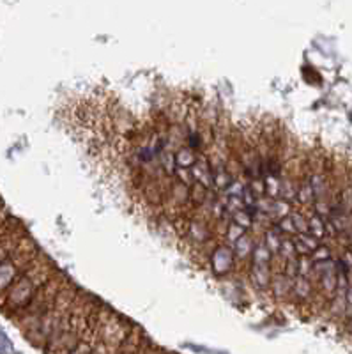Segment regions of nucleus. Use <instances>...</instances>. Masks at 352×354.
Returning a JSON list of instances; mask_svg holds the SVG:
<instances>
[{
  "label": "nucleus",
  "mask_w": 352,
  "mask_h": 354,
  "mask_svg": "<svg viewBox=\"0 0 352 354\" xmlns=\"http://www.w3.org/2000/svg\"><path fill=\"white\" fill-rule=\"evenodd\" d=\"M57 273L55 266L43 252H39L34 262L28 266L24 274L17 278V282L9 287L6 296L0 301V310L8 314L9 317H15L18 312L25 308L28 303L33 301L37 290L48 282L50 278Z\"/></svg>",
  "instance_id": "f257e3e1"
},
{
  "label": "nucleus",
  "mask_w": 352,
  "mask_h": 354,
  "mask_svg": "<svg viewBox=\"0 0 352 354\" xmlns=\"http://www.w3.org/2000/svg\"><path fill=\"white\" fill-rule=\"evenodd\" d=\"M101 303L94 299L93 296H89L87 292L80 290L76 301L71 306V314H69V321L66 324L64 331L57 338H53L48 346L44 347L46 354H71L78 344L84 340L87 335L89 328L93 324L94 315H96L98 308Z\"/></svg>",
  "instance_id": "f03ea898"
},
{
  "label": "nucleus",
  "mask_w": 352,
  "mask_h": 354,
  "mask_svg": "<svg viewBox=\"0 0 352 354\" xmlns=\"http://www.w3.org/2000/svg\"><path fill=\"white\" fill-rule=\"evenodd\" d=\"M68 282H69L68 278L57 271V273L50 278L48 282L44 283V286L37 290L36 296L33 298V301L28 303L21 312H18V314L12 317L25 335H27L28 331H33L34 328L37 326V322H39L41 319L44 317V314L52 308V305L55 303L59 292L64 289Z\"/></svg>",
  "instance_id": "7ed1b4c3"
},
{
  "label": "nucleus",
  "mask_w": 352,
  "mask_h": 354,
  "mask_svg": "<svg viewBox=\"0 0 352 354\" xmlns=\"http://www.w3.org/2000/svg\"><path fill=\"white\" fill-rule=\"evenodd\" d=\"M78 294H80V290L76 289L71 282L66 283L64 289L60 290L59 296H57L52 308H50L48 312L44 314V317L37 322V326L34 328L33 331H28L25 337H27L36 347L44 349L50 338H52V335L55 333L57 328L64 322L66 315L69 314L73 303H75L76 298H78Z\"/></svg>",
  "instance_id": "20e7f679"
},
{
  "label": "nucleus",
  "mask_w": 352,
  "mask_h": 354,
  "mask_svg": "<svg viewBox=\"0 0 352 354\" xmlns=\"http://www.w3.org/2000/svg\"><path fill=\"white\" fill-rule=\"evenodd\" d=\"M37 255H39V248H37L36 241L28 236L21 238V241L18 243L17 248L12 250L9 259H6L0 264V301L9 290V287L17 282L20 274H24V271L33 264Z\"/></svg>",
  "instance_id": "39448f33"
},
{
  "label": "nucleus",
  "mask_w": 352,
  "mask_h": 354,
  "mask_svg": "<svg viewBox=\"0 0 352 354\" xmlns=\"http://www.w3.org/2000/svg\"><path fill=\"white\" fill-rule=\"evenodd\" d=\"M209 266L212 268L216 277H227L236 270V255H234V248L228 243L221 241L216 246V250L212 252L211 259H209Z\"/></svg>",
  "instance_id": "423d86ee"
},
{
  "label": "nucleus",
  "mask_w": 352,
  "mask_h": 354,
  "mask_svg": "<svg viewBox=\"0 0 352 354\" xmlns=\"http://www.w3.org/2000/svg\"><path fill=\"white\" fill-rule=\"evenodd\" d=\"M232 248H234V255H236V268H239V266L244 264V268L250 270L253 250H255V238H253L250 232H246L243 238H239L236 243H234Z\"/></svg>",
  "instance_id": "0eeeda50"
},
{
  "label": "nucleus",
  "mask_w": 352,
  "mask_h": 354,
  "mask_svg": "<svg viewBox=\"0 0 352 354\" xmlns=\"http://www.w3.org/2000/svg\"><path fill=\"white\" fill-rule=\"evenodd\" d=\"M293 283H294L293 278H288L285 273H272L269 292H271L272 298L278 299V301L290 299V294H293Z\"/></svg>",
  "instance_id": "6e6552de"
},
{
  "label": "nucleus",
  "mask_w": 352,
  "mask_h": 354,
  "mask_svg": "<svg viewBox=\"0 0 352 354\" xmlns=\"http://www.w3.org/2000/svg\"><path fill=\"white\" fill-rule=\"evenodd\" d=\"M192 174L193 179L196 183H201L204 185L207 189H214V179H212V172H211V165H209V158L205 154H198L196 158L195 165L192 167Z\"/></svg>",
  "instance_id": "1a4fd4ad"
},
{
  "label": "nucleus",
  "mask_w": 352,
  "mask_h": 354,
  "mask_svg": "<svg viewBox=\"0 0 352 354\" xmlns=\"http://www.w3.org/2000/svg\"><path fill=\"white\" fill-rule=\"evenodd\" d=\"M313 292H315V289H313V283L310 282L308 278L299 277V274H297L296 280H294L293 283V294H290V299H294V301H301V303L310 301Z\"/></svg>",
  "instance_id": "9d476101"
},
{
  "label": "nucleus",
  "mask_w": 352,
  "mask_h": 354,
  "mask_svg": "<svg viewBox=\"0 0 352 354\" xmlns=\"http://www.w3.org/2000/svg\"><path fill=\"white\" fill-rule=\"evenodd\" d=\"M293 241L297 255H301V257H308L320 246L319 239L310 236V234H296V236H293Z\"/></svg>",
  "instance_id": "9b49d317"
},
{
  "label": "nucleus",
  "mask_w": 352,
  "mask_h": 354,
  "mask_svg": "<svg viewBox=\"0 0 352 354\" xmlns=\"http://www.w3.org/2000/svg\"><path fill=\"white\" fill-rule=\"evenodd\" d=\"M297 186H299V181L297 179H293L288 176H281V185H280V198L281 201L293 204V202L297 201Z\"/></svg>",
  "instance_id": "f8f14e48"
},
{
  "label": "nucleus",
  "mask_w": 352,
  "mask_h": 354,
  "mask_svg": "<svg viewBox=\"0 0 352 354\" xmlns=\"http://www.w3.org/2000/svg\"><path fill=\"white\" fill-rule=\"evenodd\" d=\"M160 167L168 177H174V174H176V151L172 147H168L167 144H163V149L160 153Z\"/></svg>",
  "instance_id": "ddd939ff"
},
{
  "label": "nucleus",
  "mask_w": 352,
  "mask_h": 354,
  "mask_svg": "<svg viewBox=\"0 0 352 354\" xmlns=\"http://www.w3.org/2000/svg\"><path fill=\"white\" fill-rule=\"evenodd\" d=\"M297 202L303 205H313L315 204V192H313V186L310 183L308 176L303 177L297 186Z\"/></svg>",
  "instance_id": "4468645a"
},
{
  "label": "nucleus",
  "mask_w": 352,
  "mask_h": 354,
  "mask_svg": "<svg viewBox=\"0 0 352 354\" xmlns=\"http://www.w3.org/2000/svg\"><path fill=\"white\" fill-rule=\"evenodd\" d=\"M198 154L201 153L193 151L192 147H188V145L180 147V149L176 151L177 167H180V169H192V167L195 165V161H196V158H198Z\"/></svg>",
  "instance_id": "2eb2a0df"
},
{
  "label": "nucleus",
  "mask_w": 352,
  "mask_h": 354,
  "mask_svg": "<svg viewBox=\"0 0 352 354\" xmlns=\"http://www.w3.org/2000/svg\"><path fill=\"white\" fill-rule=\"evenodd\" d=\"M308 232L313 238L320 239L326 236V221L324 218L319 216L317 213H312L308 216Z\"/></svg>",
  "instance_id": "dca6fc26"
},
{
  "label": "nucleus",
  "mask_w": 352,
  "mask_h": 354,
  "mask_svg": "<svg viewBox=\"0 0 352 354\" xmlns=\"http://www.w3.org/2000/svg\"><path fill=\"white\" fill-rule=\"evenodd\" d=\"M209 192H211V189H207L204 185H201V183H196V181L193 183V186L189 188V198H192V204L195 205V207L204 204L209 197Z\"/></svg>",
  "instance_id": "f3484780"
},
{
  "label": "nucleus",
  "mask_w": 352,
  "mask_h": 354,
  "mask_svg": "<svg viewBox=\"0 0 352 354\" xmlns=\"http://www.w3.org/2000/svg\"><path fill=\"white\" fill-rule=\"evenodd\" d=\"M232 221L236 223V225L243 227L244 230H248L250 232V229H252V225H253V214L250 213L248 209H241V211H237V213L232 214Z\"/></svg>",
  "instance_id": "a211bd4d"
},
{
  "label": "nucleus",
  "mask_w": 352,
  "mask_h": 354,
  "mask_svg": "<svg viewBox=\"0 0 352 354\" xmlns=\"http://www.w3.org/2000/svg\"><path fill=\"white\" fill-rule=\"evenodd\" d=\"M290 214H293V205L281 201V198H277L275 204H272V216H275V220L278 221L285 216H290Z\"/></svg>",
  "instance_id": "6ab92c4d"
},
{
  "label": "nucleus",
  "mask_w": 352,
  "mask_h": 354,
  "mask_svg": "<svg viewBox=\"0 0 352 354\" xmlns=\"http://www.w3.org/2000/svg\"><path fill=\"white\" fill-rule=\"evenodd\" d=\"M248 232V230H244L243 227H239V225H236V223H234V221H230V225H228V229H227V234H225V243H228V245L232 246L234 243L237 241V239L239 238H243L244 234Z\"/></svg>",
  "instance_id": "aec40b11"
},
{
  "label": "nucleus",
  "mask_w": 352,
  "mask_h": 354,
  "mask_svg": "<svg viewBox=\"0 0 352 354\" xmlns=\"http://www.w3.org/2000/svg\"><path fill=\"white\" fill-rule=\"evenodd\" d=\"M290 220H293L296 234H310L308 232V218L304 216L303 213H299V211H293V214H290Z\"/></svg>",
  "instance_id": "412c9836"
},
{
  "label": "nucleus",
  "mask_w": 352,
  "mask_h": 354,
  "mask_svg": "<svg viewBox=\"0 0 352 354\" xmlns=\"http://www.w3.org/2000/svg\"><path fill=\"white\" fill-rule=\"evenodd\" d=\"M174 177H176L179 183H183V185L188 186V188H192L193 183H195V179H193V174L189 169H180V167H177Z\"/></svg>",
  "instance_id": "4be33fe9"
},
{
  "label": "nucleus",
  "mask_w": 352,
  "mask_h": 354,
  "mask_svg": "<svg viewBox=\"0 0 352 354\" xmlns=\"http://www.w3.org/2000/svg\"><path fill=\"white\" fill-rule=\"evenodd\" d=\"M152 349H154V346H152V344L149 342L147 338H145L144 344H142L140 349H138V353H136V354H151Z\"/></svg>",
  "instance_id": "5701e85b"
},
{
  "label": "nucleus",
  "mask_w": 352,
  "mask_h": 354,
  "mask_svg": "<svg viewBox=\"0 0 352 354\" xmlns=\"http://www.w3.org/2000/svg\"><path fill=\"white\" fill-rule=\"evenodd\" d=\"M9 220V213H8V209H6L4 205L0 204V227L4 225L6 221Z\"/></svg>",
  "instance_id": "b1692460"
},
{
  "label": "nucleus",
  "mask_w": 352,
  "mask_h": 354,
  "mask_svg": "<svg viewBox=\"0 0 352 354\" xmlns=\"http://www.w3.org/2000/svg\"><path fill=\"white\" fill-rule=\"evenodd\" d=\"M11 218V216H9ZM6 230H8V221H6L4 225L0 227V241H2V238H4V234H6Z\"/></svg>",
  "instance_id": "393cba45"
},
{
  "label": "nucleus",
  "mask_w": 352,
  "mask_h": 354,
  "mask_svg": "<svg viewBox=\"0 0 352 354\" xmlns=\"http://www.w3.org/2000/svg\"><path fill=\"white\" fill-rule=\"evenodd\" d=\"M151 354H170V353H165V351H161V349H158V347H154Z\"/></svg>",
  "instance_id": "a878e982"
}]
</instances>
